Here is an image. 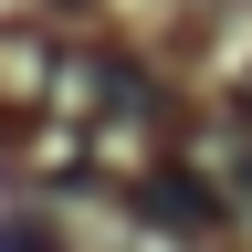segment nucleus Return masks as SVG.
<instances>
[{
	"mask_svg": "<svg viewBox=\"0 0 252 252\" xmlns=\"http://www.w3.org/2000/svg\"><path fill=\"white\" fill-rule=\"evenodd\" d=\"M147 210L158 220H210V189L200 179H147Z\"/></svg>",
	"mask_w": 252,
	"mask_h": 252,
	"instance_id": "nucleus-1",
	"label": "nucleus"
},
{
	"mask_svg": "<svg viewBox=\"0 0 252 252\" xmlns=\"http://www.w3.org/2000/svg\"><path fill=\"white\" fill-rule=\"evenodd\" d=\"M0 252H53V231L42 220H0Z\"/></svg>",
	"mask_w": 252,
	"mask_h": 252,
	"instance_id": "nucleus-2",
	"label": "nucleus"
}]
</instances>
